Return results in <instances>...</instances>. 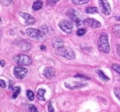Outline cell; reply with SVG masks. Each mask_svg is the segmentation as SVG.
Masks as SVG:
<instances>
[{
	"mask_svg": "<svg viewBox=\"0 0 120 112\" xmlns=\"http://www.w3.org/2000/svg\"><path fill=\"white\" fill-rule=\"evenodd\" d=\"M114 93H115L116 97L118 98V100L120 101V88L119 87H115V88H114Z\"/></svg>",
	"mask_w": 120,
	"mask_h": 112,
	"instance_id": "603a6c76",
	"label": "cell"
},
{
	"mask_svg": "<svg viewBox=\"0 0 120 112\" xmlns=\"http://www.w3.org/2000/svg\"><path fill=\"white\" fill-rule=\"evenodd\" d=\"M45 89L41 88V89H39V90H38V92H37V97H38V98H39V100L45 101Z\"/></svg>",
	"mask_w": 120,
	"mask_h": 112,
	"instance_id": "2e32d148",
	"label": "cell"
},
{
	"mask_svg": "<svg viewBox=\"0 0 120 112\" xmlns=\"http://www.w3.org/2000/svg\"><path fill=\"white\" fill-rule=\"evenodd\" d=\"M44 75L47 79H52L56 75V70L54 68H52V67H47L44 71Z\"/></svg>",
	"mask_w": 120,
	"mask_h": 112,
	"instance_id": "8fae6325",
	"label": "cell"
},
{
	"mask_svg": "<svg viewBox=\"0 0 120 112\" xmlns=\"http://www.w3.org/2000/svg\"><path fill=\"white\" fill-rule=\"evenodd\" d=\"M26 34L30 38L34 39V40H40V39H42L45 36L41 29H37V28H27L26 29Z\"/></svg>",
	"mask_w": 120,
	"mask_h": 112,
	"instance_id": "3957f363",
	"label": "cell"
},
{
	"mask_svg": "<svg viewBox=\"0 0 120 112\" xmlns=\"http://www.w3.org/2000/svg\"><path fill=\"white\" fill-rule=\"evenodd\" d=\"M16 62L20 66L30 65L31 63V59L30 56L26 55V54H19L18 56H16Z\"/></svg>",
	"mask_w": 120,
	"mask_h": 112,
	"instance_id": "277c9868",
	"label": "cell"
},
{
	"mask_svg": "<svg viewBox=\"0 0 120 112\" xmlns=\"http://www.w3.org/2000/svg\"><path fill=\"white\" fill-rule=\"evenodd\" d=\"M87 84L84 83H80V82H71L70 84L68 82H65V86L68 89H79L81 87L86 86Z\"/></svg>",
	"mask_w": 120,
	"mask_h": 112,
	"instance_id": "ba28073f",
	"label": "cell"
},
{
	"mask_svg": "<svg viewBox=\"0 0 120 112\" xmlns=\"http://www.w3.org/2000/svg\"><path fill=\"white\" fill-rule=\"evenodd\" d=\"M43 7V2L41 0H37L35 1L33 4H32V9L37 11V10H40L41 8Z\"/></svg>",
	"mask_w": 120,
	"mask_h": 112,
	"instance_id": "9a60e30c",
	"label": "cell"
},
{
	"mask_svg": "<svg viewBox=\"0 0 120 112\" xmlns=\"http://www.w3.org/2000/svg\"><path fill=\"white\" fill-rule=\"evenodd\" d=\"M29 110H30V112H38L36 107L33 106V105H30V106H29Z\"/></svg>",
	"mask_w": 120,
	"mask_h": 112,
	"instance_id": "4316f807",
	"label": "cell"
},
{
	"mask_svg": "<svg viewBox=\"0 0 120 112\" xmlns=\"http://www.w3.org/2000/svg\"><path fill=\"white\" fill-rule=\"evenodd\" d=\"M27 74H28V69L24 68V67H21L20 65L16 66L14 68V75L18 79H23L26 76Z\"/></svg>",
	"mask_w": 120,
	"mask_h": 112,
	"instance_id": "5b68a950",
	"label": "cell"
},
{
	"mask_svg": "<svg viewBox=\"0 0 120 112\" xmlns=\"http://www.w3.org/2000/svg\"><path fill=\"white\" fill-rule=\"evenodd\" d=\"M0 85H1L2 88H6V83H5V81L3 79L0 80Z\"/></svg>",
	"mask_w": 120,
	"mask_h": 112,
	"instance_id": "4dcf8cb0",
	"label": "cell"
},
{
	"mask_svg": "<svg viewBox=\"0 0 120 112\" xmlns=\"http://www.w3.org/2000/svg\"><path fill=\"white\" fill-rule=\"evenodd\" d=\"M1 66H2V67H4V66H5V62H4L3 60H1Z\"/></svg>",
	"mask_w": 120,
	"mask_h": 112,
	"instance_id": "836d02e7",
	"label": "cell"
},
{
	"mask_svg": "<svg viewBox=\"0 0 120 112\" xmlns=\"http://www.w3.org/2000/svg\"><path fill=\"white\" fill-rule=\"evenodd\" d=\"M19 16L25 20V22L27 23V24H34L35 23V18L31 16V15L28 14V13H23V12H21V13H19Z\"/></svg>",
	"mask_w": 120,
	"mask_h": 112,
	"instance_id": "30bf717a",
	"label": "cell"
},
{
	"mask_svg": "<svg viewBox=\"0 0 120 112\" xmlns=\"http://www.w3.org/2000/svg\"><path fill=\"white\" fill-rule=\"evenodd\" d=\"M98 49L99 51L108 53L110 52V44L108 41V35L106 33H101V35L99 36L98 39Z\"/></svg>",
	"mask_w": 120,
	"mask_h": 112,
	"instance_id": "6da1fadb",
	"label": "cell"
},
{
	"mask_svg": "<svg viewBox=\"0 0 120 112\" xmlns=\"http://www.w3.org/2000/svg\"><path fill=\"white\" fill-rule=\"evenodd\" d=\"M12 85H13L12 81H9V87H10V88H12Z\"/></svg>",
	"mask_w": 120,
	"mask_h": 112,
	"instance_id": "e575fe53",
	"label": "cell"
},
{
	"mask_svg": "<svg viewBox=\"0 0 120 112\" xmlns=\"http://www.w3.org/2000/svg\"><path fill=\"white\" fill-rule=\"evenodd\" d=\"M1 3H2V5H4V6H9L10 4L13 3V1H12V0H1Z\"/></svg>",
	"mask_w": 120,
	"mask_h": 112,
	"instance_id": "484cf974",
	"label": "cell"
},
{
	"mask_svg": "<svg viewBox=\"0 0 120 112\" xmlns=\"http://www.w3.org/2000/svg\"><path fill=\"white\" fill-rule=\"evenodd\" d=\"M27 98H29L30 101L34 100V93L32 91H30V90H28L27 91Z\"/></svg>",
	"mask_w": 120,
	"mask_h": 112,
	"instance_id": "7402d4cb",
	"label": "cell"
},
{
	"mask_svg": "<svg viewBox=\"0 0 120 112\" xmlns=\"http://www.w3.org/2000/svg\"><path fill=\"white\" fill-rule=\"evenodd\" d=\"M19 47L23 52H28L30 49V44L26 41H21L19 42Z\"/></svg>",
	"mask_w": 120,
	"mask_h": 112,
	"instance_id": "5bb4252c",
	"label": "cell"
},
{
	"mask_svg": "<svg viewBox=\"0 0 120 112\" xmlns=\"http://www.w3.org/2000/svg\"><path fill=\"white\" fill-rule=\"evenodd\" d=\"M84 24L85 25H88L89 27L93 28H97L101 27V22H99L98 20H96L94 18H87L84 21Z\"/></svg>",
	"mask_w": 120,
	"mask_h": 112,
	"instance_id": "9c48e42d",
	"label": "cell"
},
{
	"mask_svg": "<svg viewBox=\"0 0 120 112\" xmlns=\"http://www.w3.org/2000/svg\"><path fill=\"white\" fill-rule=\"evenodd\" d=\"M71 2L75 5H84L89 2V0H71Z\"/></svg>",
	"mask_w": 120,
	"mask_h": 112,
	"instance_id": "44dd1931",
	"label": "cell"
},
{
	"mask_svg": "<svg viewBox=\"0 0 120 112\" xmlns=\"http://www.w3.org/2000/svg\"><path fill=\"white\" fill-rule=\"evenodd\" d=\"M113 33L116 36V37H118L120 38V25H115L114 27H113Z\"/></svg>",
	"mask_w": 120,
	"mask_h": 112,
	"instance_id": "ac0fdd59",
	"label": "cell"
},
{
	"mask_svg": "<svg viewBox=\"0 0 120 112\" xmlns=\"http://www.w3.org/2000/svg\"><path fill=\"white\" fill-rule=\"evenodd\" d=\"M67 15H68V17L72 20V21H75L77 22L78 20H79V18H78V12L74 10L73 8H68V11H67Z\"/></svg>",
	"mask_w": 120,
	"mask_h": 112,
	"instance_id": "4fadbf2b",
	"label": "cell"
},
{
	"mask_svg": "<svg viewBox=\"0 0 120 112\" xmlns=\"http://www.w3.org/2000/svg\"><path fill=\"white\" fill-rule=\"evenodd\" d=\"M116 52H117V54L118 56H120V44L117 46V49H116Z\"/></svg>",
	"mask_w": 120,
	"mask_h": 112,
	"instance_id": "1f68e13d",
	"label": "cell"
},
{
	"mask_svg": "<svg viewBox=\"0 0 120 112\" xmlns=\"http://www.w3.org/2000/svg\"><path fill=\"white\" fill-rule=\"evenodd\" d=\"M20 93V87L19 86H16L13 88V95H12V98H16L18 96H19V94Z\"/></svg>",
	"mask_w": 120,
	"mask_h": 112,
	"instance_id": "ffe728a7",
	"label": "cell"
},
{
	"mask_svg": "<svg viewBox=\"0 0 120 112\" xmlns=\"http://www.w3.org/2000/svg\"><path fill=\"white\" fill-rule=\"evenodd\" d=\"M112 67H113V69L116 71V73L120 74V64H116V63H114V64L112 65Z\"/></svg>",
	"mask_w": 120,
	"mask_h": 112,
	"instance_id": "d4e9b609",
	"label": "cell"
},
{
	"mask_svg": "<svg viewBox=\"0 0 120 112\" xmlns=\"http://www.w3.org/2000/svg\"><path fill=\"white\" fill-rule=\"evenodd\" d=\"M85 11L89 14H92V13H97L98 9H97V7H89L85 9Z\"/></svg>",
	"mask_w": 120,
	"mask_h": 112,
	"instance_id": "d6986e66",
	"label": "cell"
},
{
	"mask_svg": "<svg viewBox=\"0 0 120 112\" xmlns=\"http://www.w3.org/2000/svg\"><path fill=\"white\" fill-rule=\"evenodd\" d=\"M85 33H86V29L85 28H79L78 31H77V34L79 36H83Z\"/></svg>",
	"mask_w": 120,
	"mask_h": 112,
	"instance_id": "cb8c5ba5",
	"label": "cell"
},
{
	"mask_svg": "<svg viewBox=\"0 0 120 112\" xmlns=\"http://www.w3.org/2000/svg\"><path fill=\"white\" fill-rule=\"evenodd\" d=\"M76 23H77V26H78V27H79V26H80V25H81V21H80V20H79H79H78V21H77V22H76Z\"/></svg>",
	"mask_w": 120,
	"mask_h": 112,
	"instance_id": "d6a6232c",
	"label": "cell"
},
{
	"mask_svg": "<svg viewBox=\"0 0 120 112\" xmlns=\"http://www.w3.org/2000/svg\"><path fill=\"white\" fill-rule=\"evenodd\" d=\"M99 6L101 7V11L103 14L107 16L111 14V7L107 0H99Z\"/></svg>",
	"mask_w": 120,
	"mask_h": 112,
	"instance_id": "8992f818",
	"label": "cell"
},
{
	"mask_svg": "<svg viewBox=\"0 0 120 112\" xmlns=\"http://www.w3.org/2000/svg\"><path fill=\"white\" fill-rule=\"evenodd\" d=\"M97 74H98V75H99V77L102 79V80H104L105 82H107V81H109L110 80V78L108 77V76H106L105 74V73L103 72V71L101 70H97Z\"/></svg>",
	"mask_w": 120,
	"mask_h": 112,
	"instance_id": "e0dca14e",
	"label": "cell"
},
{
	"mask_svg": "<svg viewBox=\"0 0 120 112\" xmlns=\"http://www.w3.org/2000/svg\"><path fill=\"white\" fill-rule=\"evenodd\" d=\"M57 53L60 56H62L66 59H68V60H73L76 57L74 51L68 47H62L60 49H57Z\"/></svg>",
	"mask_w": 120,
	"mask_h": 112,
	"instance_id": "7a4b0ae2",
	"label": "cell"
},
{
	"mask_svg": "<svg viewBox=\"0 0 120 112\" xmlns=\"http://www.w3.org/2000/svg\"><path fill=\"white\" fill-rule=\"evenodd\" d=\"M41 30H42V32L44 33V35H46L47 33H48V28L46 26H42L41 27Z\"/></svg>",
	"mask_w": 120,
	"mask_h": 112,
	"instance_id": "83f0119b",
	"label": "cell"
},
{
	"mask_svg": "<svg viewBox=\"0 0 120 112\" xmlns=\"http://www.w3.org/2000/svg\"><path fill=\"white\" fill-rule=\"evenodd\" d=\"M58 26L66 33H71L72 32L73 25H72V22H70L68 20H63V21H61V22H59Z\"/></svg>",
	"mask_w": 120,
	"mask_h": 112,
	"instance_id": "52a82bcc",
	"label": "cell"
},
{
	"mask_svg": "<svg viewBox=\"0 0 120 112\" xmlns=\"http://www.w3.org/2000/svg\"><path fill=\"white\" fill-rule=\"evenodd\" d=\"M58 1H59V0H48V4H50V5H55V4H56Z\"/></svg>",
	"mask_w": 120,
	"mask_h": 112,
	"instance_id": "f546056e",
	"label": "cell"
},
{
	"mask_svg": "<svg viewBox=\"0 0 120 112\" xmlns=\"http://www.w3.org/2000/svg\"><path fill=\"white\" fill-rule=\"evenodd\" d=\"M41 50H44V51H45V46H41Z\"/></svg>",
	"mask_w": 120,
	"mask_h": 112,
	"instance_id": "d590c367",
	"label": "cell"
},
{
	"mask_svg": "<svg viewBox=\"0 0 120 112\" xmlns=\"http://www.w3.org/2000/svg\"><path fill=\"white\" fill-rule=\"evenodd\" d=\"M48 111L49 112H55L54 111V108H53V106H52V103H51V102L48 104Z\"/></svg>",
	"mask_w": 120,
	"mask_h": 112,
	"instance_id": "f1b7e54d",
	"label": "cell"
},
{
	"mask_svg": "<svg viewBox=\"0 0 120 112\" xmlns=\"http://www.w3.org/2000/svg\"><path fill=\"white\" fill-rule=\"evenodd\" d=\"M52 44L55 49H60V48L64 47V41L58 37H55L52 41Z\"/></svg>",
	"mask_w": 120,
	"mask_h": 112,
	"instance_id": "7c38bea8",
	"label": "cell"
}]
</instances>
